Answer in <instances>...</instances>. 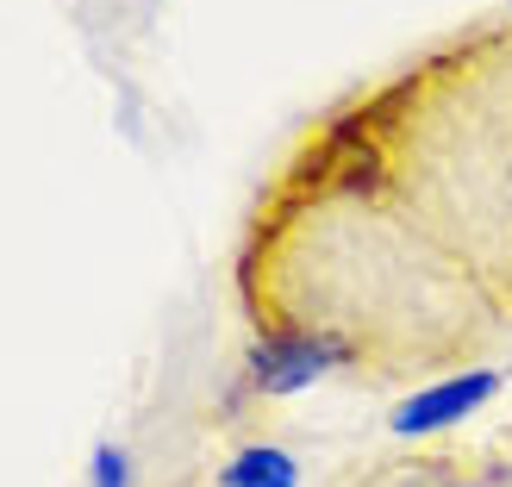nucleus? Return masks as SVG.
<instances>
[{
  "label": "nucleus",
  "mask_w": 512,
  "mask_h": 487,
  "mask_svg": "<svg viewBox=\"0 0 512 487\" xmlns=\"http://www.w3.org/2000/svg\"><path fill=\"white\" fill-rule=\"evenodd\" d=\"M232 281L250 338H325L388 381L512 338V13L306 119Z\"/></svg>",
  "instance_id": "obj_1"
},
{
  "label": "nucleus",
  "mask_w": 512,
  "mask_h": 487,
  "mask_svg": "<svg viewBox=\"0 0 512 487\" xmlns=\"http://www.w3.org/2000/svg\"><path fill=\"white\" fill-rule=\"evenodd\" d=\"M338 369H344V356L325 338H250V356H244V375L256 394H300L319 375H338Z\"/></svg>",
  "instance_id": "obj_2"
},
{
  "label": "nucleus",
  "mask_w": 512,
  "mask_h": 487,
  "mask_svg": "<svg viewBox=\"0 0 512 487\" xmlns=\"http://www.w3.org/2000/svg\"><path fill=\"white\" fill-rule=\"evenodd\" d=\"M500 394V375L494 369H469V375H438L431 388H419L413 400L394 413L400 438H419V431H444V425H463L481 400Z\"/></svg>",
  "instance_id": "obj_3"
},
{
  "label": "nucleus",
  "mask_w": 512,
  "mask_h": 487,
  "mask_svg": "<svg viewBox=\"0 0 512 487\" xmlns=\"http://www.w3.org/2000/svg\"><path fill=\"white\" fill-rule=\"evenodd\" d=\"M294 456L288 450H275V444H250V450H238L232 463H225V475H219V487H294Z\"/></svg>",
  "instance_id": "obj_4"
},
{
  "label": "nucleus",
  "mask_w": 512,
  "mask_h": 487,
  "mask_svg": "<svg viewBox=\"0 0 512 487\" xmlns=\"http://www.w3.org/2000/svg\"><path fill=\"white\" fill-rule=\"evenodd\" d=\"M125 475H132V456H125L119 444H100V456H94V487H132Z\"/></svg>",
  "instance_id": "obj_5"
},
{
  "label": "nucleus",
  "mask_w": 512,
  "mask_h": 487,
  "mask_svg": "<svg viewBox=\"0 0 512 487\" xmlns=\"http://www.w3.org/2000/svg\"><path fill=\"white\" fill-rule=\"evenodd\" d=\"M431 487H500V481H431Z\"/></svg>",
  "instance_id": "obj_6"
}]
</instances>
